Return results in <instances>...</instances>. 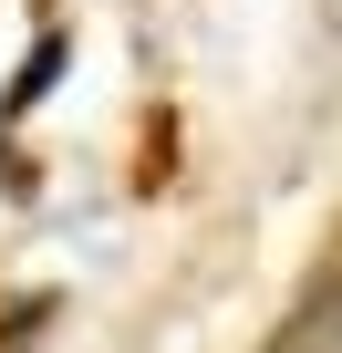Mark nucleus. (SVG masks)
Instances as JSON below:
<instances>
[{"label": "nucleus", "mask_w": 342, "mask_h": 353, "mask_svg": "<svg viewBox=\"0 0 342 353\" xmlns=\"http://www.w3.org/2000/svg\"><path fill=\"white\" fill-rule=\"evenodd\" d=\"M270 353H342V270H321V281H311V291L280 312Z\"/></svg>", "instance_id": "nucleus-1"}]
</instances>
